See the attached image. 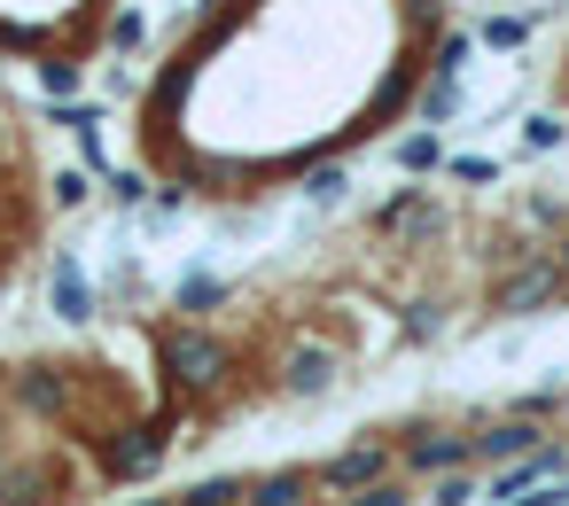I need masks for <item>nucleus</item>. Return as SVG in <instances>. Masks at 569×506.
<instances>
[{"label": "nucleus", "mask_w": 569, "mask_h": 506, "mask_svg": "<svg viewBox=\"0 0 569 506\" xmlns=\"http://www.w3.org/2000/svg\"><path fill=\"white\" fill-rule=\"evenodd\" d=\"M227 296H234V289H227L219 273H188V281L172 289V312H180V320H203V312H219Z\"/></svg>", "instance_id": "nucleus-13"}, {"label": "nucleus", "mask_w": 569, "mask_h": 506, "mask_svg": "<svg viewBox=\"0 0 569 506\" xmlns=\"http://www.w3.org/2000/svg\"><path fill=\"white\" fill-rule=\"evenodd\" d=\"M32 79H40L56 102H71V94H79V63H71V55H40V63H32Z\"/></svg>", "instance_id": "nucleus-18"}, {"label": "nucleus", "mask_w": 569, "mask_h": 506, "mask_svg": "<svg viewBox=\"0 0 569 506\" xmlns=\"http://www.w3.org/2000/svg\"><path fill=\"white\" fill-rule=\"evenodd\" d=\"M63 467L56 459H32V467H17V475H0V506H63Z\"/></svg>", "instance_id": "nucleus-10"}, {"label": "nucleus", "mask_w": 569, "mask_h": 506, "mask_svg": "<svg viewBox=\"0 0 569 506\" xmlns=\"http://www.w3.org/2000/svg\"><path fill=\"white\" fill-rule=\"evenodd\" d=\"M343 188H351L343 164H305V195H312V203H343Z\"/></svg>", "instance_id": "nucleus-21"}, {"label": "nucleus", "mask_w": 569, "mask_h": 506, "mask_svg": "<svg viewBox=\"0 0 569 506\" xmlns=\"http://www.w3.org/2000/svg\"><path fill=\"white\" fill-rule=\"evenodd\" d=\"M515 506H569V490H561V483H538V490H522Z\"/></svg>", "instance_id": "nucleus-29"}, {"label": "nucleus", "mask_w": 569, "mask_h": 506, "mask_svg": "<svg viewBox=\"0 0 569 506\" xmlns=\"http://www.w3.org/2000/svg\"><path fill=\"white\" fill-rule=\"evenodd\" d=\"M530 32H538V9H530V17H483V24H476V40H483V48H499V55H515Z\"/></svg>", "instance_id": "nucleus-17"}, {"label": "nucleus", "mask_w": 569, "mask_h": 506, "mask_svg": "<svg viewBox=\"0 0 569 506\" xmlns=\"http://www.w3.org/2000/svg\"><path fill=\"white\" fill-rule=\"evenodd\" d=\"M164 452H172V405H164L157 421H133V428L102 436V475H110V483H141V475H157Z\"/></svg>", "instance_id": "nucleus-3"}, {"label": "nucleus", "mask_w": 569, "mask_h": 506, "mask_svg": "<svg viewBox=\"0 0 569 506\" xmlns=\"http://www.w3.org/2000/svg\"><path fill=\"white\" fill-rule=\"evenodd\" d=\"M343 506H413V490H406V483H390V475H382V483H367V490H351V498H343Z\"/></svg>", "instance_id": "nucleus-24"}, {"label": "nucleus", "mask_w": 569, "mask_h": 506, "mask_svg": "<svg viewBox=\"0 0 569 506\" xmlns=\"http://www.w3.org/2000/svg\"><path fill=\"white\" fill-rule=\"evenodd\" d=\"M406 335H413V343H437V335H445V304H437V296L406 304Z\"/></svg>", "instance_id": "nucleus-23"}, {"label": "nucleus", "mask_w": 569, "mask_h": 506, "mask_svg": "<svg viewBox=\"0 0 569 506\" xmlns=\"http://www.w3.org/2000/svg\"><path fill=\"white\" fill-rule=\"evenodd\" d=\"M530 226H553V234H561V226H569V203H561V195H530Z\"/></svg>", "instance_id": "nucleus-27"}, {"label": "nucleus", "mask_w": 569, "mask_h": 506, "mask_svg": "<svg viewBox=\"0 0 569 506\" xmlns=\"http://www.w3.org/2000/svg\"><path fill=\"white\" fill-rule=\"evenodd\" d=\"M9 389H17L32 413H63V405H71V382H63V366H17V374H9Z\"/></svg>", "instance_id": "nucleus-11"}, {"label": "nucleus", "mask_w": 569, "mask_h": 506, "mask_svg": "<svg viewBox=\"0 0 569 506\" xmlns=\"http://www.w3.org/2000/svg\"><path fill=\"white\" fill-rule=\"evenodd\" d=\"M110 195H118V211H141L149 203V180L141 172H110Z\"/></svg>", "instance_id": "nucleus-26"}, {"label": "nucleus", "mask_w": 569, "mask_h": 506, "mask_svg": "<svg viewBox=\"0 0 569 506\" xmlns=\"http://www.w3.org/2000/svg\"><path fill=\"white\" fill-rule=\"evenodd\" d=\"M250 498V475H203L180 490V506H242Z\"/></svg>", "instance_id": "nucleus-16"}, {"label": "nucleus", "mask_w": 569, "mask_h": 506, "mask_svg": "<svg viewBox=\"0 0 569 506\" xmlns=\"http://www.w3.org/2000/svg\"><path fill=\"white\" fill-rule=\"evenodd\" d=\"M157 335V374H164V389H172V413H188V397H203V389H219L227 374H234V351L203 327V320H164V327H149Z\"/></svg>", "instance_id": "nucleus-1"}, {"label": "nucleus", "mask_w": 569, "mask_h": 506, "mask_svg": "<svg viewBox=\"0 0 569 506\" xmlns=\"http://www.w3.org/2000/svg\"><path fill=\"white\" fill-rule=\"evenodd\" d=\"M468 110V94H460V79H445V71H429L421 79V125H452Z\"/></svg>", "instance_id": "nucleus-14"}, {"label": "nucleus", "mask_w": 569, "mask_h": 506, "mask_svg": "<svg viewBox=\"0 0 569 506\" xmlns=\"http://www.w3.org/2000/svg\"><path fill=\"white\" fill-rule=\"evenodd\" d=\"M390 156H398V172H413V180H421V172H437V164H445V141H437V125H421V133H406Z\"/></svg>", "instance_id": "nucleus-15"}, {"label": "nucleus", "mask_w": 569, "mask_h": 506, "mask_svg": "<svg viewBox=\"0 0 569 506\" xmlns=\"http://www.w3.org/2000/svg\"><path fill=\"white\" fill-rule=\"evenodd\" d=\"M48 312H56V320H71V327H87V320H94V289H87L79 250H56V265H48Z\"/></svg>", "instance_id": "nucleus-7"}, {"label": "nucleus", "mask_w": 569, "mask_h": 506, "mask_svg": "<svg viewBox=\"0 0 569 506\" xmlns=\"http://www.w3.org/2000/svg\"><path fill=\"white\" fill-rule=\"evenodd\" d=\"M390 467H398V452H390V444H343L336 459H320V467H312V483H320V490H343V498H351V490L382 483Z\"/></svg>", "instance_id": "nucleus-4"}, {"label": "nucleus", "mask_w": 569, "mask_h": 506, "mask_svg": "<svg viewBox=\"0 0 569 506\" xmlns=\"http://www.w3.org/2000/svg\"><path fill=\"white\" fill-rule=\"evenodd\" d=\"M561 405V389H530V397H515V413H530V421H546Z\"/></svg>", "instance_id": "nucleus-28"}, {"label": "nucleus", "mask_w": 569, "mask_h": 506, "mask_svg": "<svg viewBox=\"0 0 569 506\" xmlns=\"http://www.w3.org/2000/svg\"><path fill=\"white\" fill-rule=\"evenodd\" d=\"M468 498H476V475H468V467L429 475V506H468Z\"/></svg>", "instance_id": "nucleus-20"}, {"label": "nucleus", "mask_w": 569, "mask_h": 506, "mask_svg": "<svg viewBox=\"0 0 569 506\" xmlns=\"http://www.w3.org/2000/svg\"><path fill=\"white\" fill-rule=\"evenodd\" d=\"M561 141H569V125H561L553 110H538V118H522V149H530V156H546V149H561Z\"/></svg>", "instance_id": "nucleus-19"}, {"label": "nucleus", "mask_w": 569, "mask_h": 506, "mask_svg": "<svg viewBox=\"0 0 569 506\" xmlns=\"http://www.w3.org/2000/svg\"><path fill=\"white\" fill-rule=\"evenodd\" d=\"M126 506H180V498H126Z\"/></svg>", "instance_id": "nucleus-31"}, {"label": "nucleus", "mask_w": 569, "mask_h": 506, "mask_svg": "<svg viewBox=\"0 0 569 506\" xmlns=\"http://www.w3.org/2000/svg\"><path fill=\"white\" fill-rule=\"evenodd\" d=\"M553 257H561V273H569V226H561V242H553Z\"/></svg>", "instance_id": "nucleus-30"}, {"label": "nucleus", "mask_w": 569, "mask_h": 506, "mask_svg": "<svg viewBox=\"0 0 569 506\" xmlns=\"http://www.w3.org/2000/svg\"><path fill=\"white\" fill-rule=\"evenodd\" d=\"M538 444H546V428H538L530 413H507V421L476 428V467H507V459H522V452H538Z\"/></svg>", "instance_id": "nucleus-9"}, {"label": "nucleus", "mask_w": 569, "mask_h": 506, "mask_svg": "<svg viewBox=\"0 0 569 506\" xmlns=\"http://www.w3.org/2000/svg\"><path fill=\"white\" fill-rule=\"evenodd\" d=\"M336 374H343V358H336L328 343H297V351L281 358V389H289V397H328Z\"/></svg>", "instance_id": "nucleus-8"}, {"label": "nucleus", "mask_w": 569, "mask_h": 506, "mask_svg": "<svg viewBox=\"0 0 569 506\" xmlns=\"http://www.w3.org/2000/svg\"><path fill=\"white\" fill-rule=\"evenodd\" d=\"M398 459L413 475H445V467H476V436H452V428H413L398 444Z\"/></svg>", "instance_id": "nucleus-6"}, {"label": "nucleus", "mask_w": 569, "mask_h": 506, "mask_svg": "<svg viewBox=\"0 0 569 506\" xmlns=\"http://www.w3.org/2000/svg\"><path fill=\"white\" fill-rule=\"evenodd\" d=\"M553 296H569V273H561V257H553V250H530V257H515V265L499 273V289H491V312H515V320H530V312H546Z\"/></svg>", "instance_id": "nucleus-2"}, {"label": "nucleus", "mask_w": 569, "mask_h": 506, "mask_svg": "<svg viewBox=\"0 0 569 506\" xmlns=\"http://www.w3.org/2000/svg\"><path fill=\"white\" fill-rule=\"evenodd\" d=\"M445 172H452V180H468V188L499 180V164H491V156H445Z\"/></svg>", "instance_id": "nucleus-25"}, {"label": "nucleus", "mask_w": 569, "mask_h": 506, "mask_svg": "<svg viewBox=\"0 0 569 506\" xmlns=\"http://www.w3.org/2000/svg\"><path fill=\"white\" fill-rule=\"evenodd\" d=\"M87 195H94V180H87V172H79V164H71V172H56V180H48V203H56V211H79V203H87Z\"/></svg>", "instance_id": "nucleus-22"}, {"label": "nucleus", "mask_w": 569, "mask_h": 506, "mask_svg": "<svg viewBox=\"0 0 569 506\" xmlns=\"http://www.w3.org/2000/svg\"><path fill=\"white\" fill-rule=\"evenodd\" d=\"M367 226H375V234H406V242H437V234H445V211L429 203V188H398Z\"/></svg>", "instance_id": "nucleus-5"}, {"label": "nucleus", "mask_w": 569, "mask_h": 506, "mask_svg": "<svg viewBox=\"0 0 569 506\" xmlns=\"http://www.w3.org/2000/svg\"><path fill=\"white\" fill-rule=\"evenodd\" d=\"M320 483H312V467H273V475H250V498L242 506H305Z\"/></svg>", "instance_id": "nucleus-12"}]
</instances>
